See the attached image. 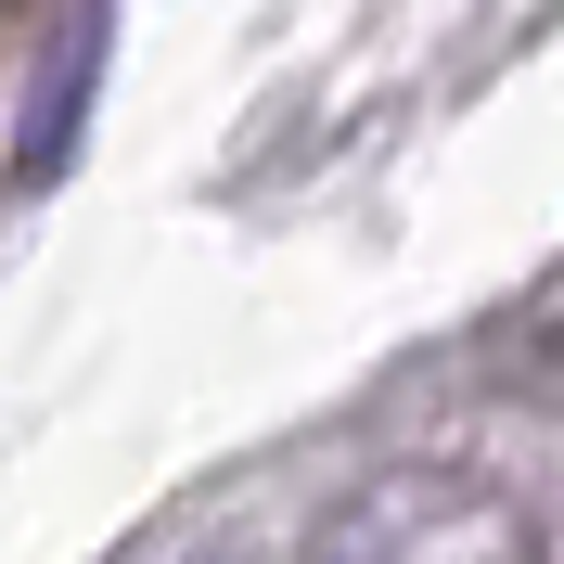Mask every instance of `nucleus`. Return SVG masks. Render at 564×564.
I'll return each instance as SVG.
<instances>
[{
  "mask_svg": "<svg viewBox=\"0 0 564 564\" xmlns=\"http://www.w3.org/2000/svg\"><path fill=\"white\" fill-rule=\"evenodd\" d=\"M104 39H116V0H65L52 13V39H39L26 65V116H13V180H65L77 129H90V90H104Z\"/></svg>",
  "mask_w": 564,
  "mask_h": 564,
  "instance_id": "f257e3e1",
  "label": "nucleus"
},
{
  "mask_svg": "<svg viewBox=\"0 0 564 564\" xmlns=\"http://www.w3.org/2000/svg\"><path fill=\"white\" fill-rule=\"evenodd\" d=\"M475 372H488L500 398H539V411H564V270L539 282L527 308H500V321H488Z\"/></svg>",
  "mask_w": 564,
  "mask_h": 564,
  "instance_id": "f03ea898",
  "label": "nucleus"
}]
</instances>
